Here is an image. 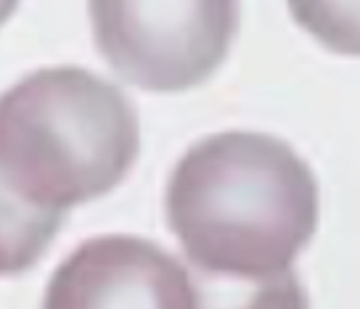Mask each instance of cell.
<instances>
[{
    "mask_svg": "<svg viewBox=\"0 0 360 309\" xmlns=\"http://www.w3.org/2000/svg\"><path fill=\"white\" fill-rule=\"evenodd\" d=\"M167 225L193 270L286 272L318 228V183L289 143L220 133L191 145L167 183Z\"/></svg>",
    "mask_w": 360,
    "mask_h": 309,
    "instance_id": "cell-1",
    "label": "cell"
},
{
    "mask_svg": "<svg viewBox=\"0 0 360 309\" xmlns=\"http://www.w3.org/2000/svg\"><path fill=\"white\" fill-rule=\"evenodd\" d=\"M138 151L133 103L93 72L40 69L0 96V183L32 206L67 211L101 199Z\"/></svg>",
    "mask_w": 360,
    "mask_h": 309,
    "instance_id": "cell-2",
    "label": "cell"
},
{
    "mask_svg": "<svg viewBox=\"0 0 360 309\" xmlns=\"http://www.w3.org/2000/svg\"><path fill=\"white\" fill-rule=\"evenodd\" d=\"M88 11L106 64L148 93L204 85L238 32V0H88Z\"/></svg>",
    "mask_w": 360,
    "mask_h": 309,
    "instance_id": "cell-3",
    "label": "cell"
},
{
    "mask_svg": "<svg viewBox=\"0 0 360 309\" xmlns=\"http://www.w3.org/2000/svg\"><path fill=\"white\" fill-rule=\"evenodd\" d=\"M43 309H193L191 270L157 243L103 235L58 265Z\"/></svg>",
    "mask_w": 360,
    "mask_h": 309,
    "instance_id": "cell-4",
    "label": "cell"
},
{
    "mask_svg": "<svg viewBox=\"0 0 360 309\" xmlns=\"http://www.w3.org/2000/svg\"><path fill=\"white\" fill-rule=\"evenodd\" d=\"M193 309H310L292 270L268 277H223L191 267Z\"/></svg>",
    "mask_w": 360,
    "mask_h": 309,
    "instance_id": "cell-5",
    "label": "cell"
},
{
    "mask_svg": "<svg viewBox=\"0 0 360 309\" xmlns=\"http://www.w3.org/2000/svg\"><path fill=\"white\" fill-rule=\"evenodd\" d=\"M64 214L32 206L0 183V277L32 270L61 230Z\"/></svg>",
    "mask_w": 360,
    "mask_h": 309,
    "instance_id": "cell-6",
    "label": "cell"
},
{
    "mask_svg": "<svg viewBox=\"0 0 360 309\" xmlns=\"http://www.w3.org/2000/svg\"><path fill=\"white\" fill-rule=\"evenodd\" d=\"M294 22L342 55H360V0H286Z\"/></svg>",
    "mask_w": 360,
    "mask_h": 309,
    "instance_id": "cell-7",
    "label": "cell"
},
{
    "mask_svg": "<svg viewBox=\"0 0 360 309\" xmlns=\"http://www.w3.org/2000/svg\"><path fill=\"white\" fill-rule=\"evenodd\" d=\"M16 8H19V0H0V27L11 19Z\"/></svg>",
    "mask_w": 360,
    "mask_h": 309,
    "instance_id": "cell-8",
    "label": "cell"
}]
</instances>
